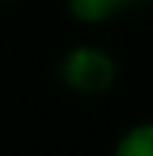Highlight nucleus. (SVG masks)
<instances>
[{"label":"nucleus","instance_id":"obj_1","mask_svg":"<svg viewBox=\"0 0 153 156\" xmlns=\"http://www.w3.org/2000/svg\"><path fill=\"white\" fill-rule=\"evenodd\" d=\"M116 75H119L116 58L96 44H78L67 49L61 64H58V78L72 93H81V95L107 93L116 84Z\"/></svg>","mask_w":153,"mask_h":156},{"label":"nucleus","instance_id":"obj_2","mask_svg":"<svg viewBox=\"0 0 153 156\" xmlns=\"http://www.w3.org/2000/svg\"><path fill=\"white\" fill-rule=\"evenodd\" d=\"M113 156H153V122H139L119 136Z\"/></svg>","mask_w":153,"mask_h":156},{"label":"nucleus","instance_id":"obj_3","mask_svg":"<svg viewBox=\"0 0 153 156\" xmlns=\"http://www.w3.org/2000/svg\"><path fill=\"white\" fill-rule=\"evenodd\" d=\"M121 0H67L69 15L78 23H104L116 15Z\"/></svg>","mask_w":153,"mask_h":156}]
</instances>
